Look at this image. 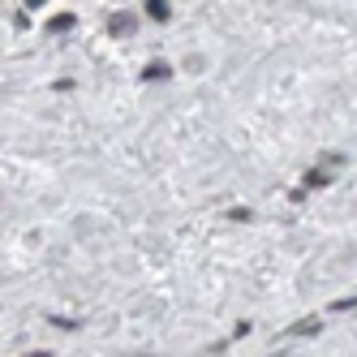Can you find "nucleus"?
Here are the masks:
<instances>
[{
    "label": "nucleus",
    "mask_w": 357,
    "mask_h": 357,
    "mask_svg": "<svg viewBox=\"0 0 357 357\" xmlns=\"http://www.w3.org/2000/svg\"><path fill=\"white\" fill-rule=\"evenodd\" d=\"M134 31V17L130 13H116L112 22H108V35H130Z\"/></svg>",
    "instance_id": "nucleus-1"
},
{
    "label": "nucleus",
    "mask_w": 357,
    "mask_h": 357,
    "mask_svg": "<svg viewBox=\"0 0 357 357\" xmlns=\"http://www.w3.org/2000/svg\"><path fill=\"white\" fill-rule=\"evenodd\" d=\"M146 13L155 17V22H168V13H172V9H168V0H146Z\"/></svg>",
    "instance_id": "nucleus-2"
},
{
    "label": "nucleus",
    "mask_w": 357,
    "mask_h": 357,
    "mask_svg": "<svg viewBox=\"0 0 357 357\" xmlns=\"http://www.w3.org/2000/svg\"><path fill=\"white\" fill-rule=\"evenodd\" d=\"M39 5H47V0H26V9H39Z\"/></svg>",
    "instance_id": "nucleus-6"
},
{
    "label": "nucleus",
    "mask_w": 357,
    "mask_h": 357,
    "mask_svg": "<svg viewBox=\"0 0 357 357\" xmlns=\"http://www.w3.org/2000/svg\"><path fill=\"white\" fill-rule=\"evenodd\" d=\"M73 26V13H56L52 22H47V31H52V35H61V31H69Z\"/></svg>",
    "instance_id": "nucleus-3"
},
{
    "label": "nucleus",
    "mask_w": 357,
    "mask_h": 357,
    "mask_svg": "<svg viewBox=\"0 0 357 357\" xmlns=\"http://www.w3.org/2000/svg\"><path fill=\"white\" fill-rule=\"evenodd\" d=\"M142 78H146V82H160V78H168V65H160V61H155V65H146V69H142Z\"/></svg>",
    "instance_id": "nucleus-4"
},
{
    "label": "nucleus",
    "mask_w": 357,
    "mask_h": 357,
    "mask_svg": "<svg viewBox=\"0 0 357 357\" xmlns=\"http://www.w3.org/2000/svg\"><path fill=\"white\" fill-rule=\"evenodd\" d=\"M314 331H319V323H297L293 336H314Z\"/></svg>",
    "instance_id": "nucleus-5"
}]
</instances>
